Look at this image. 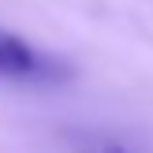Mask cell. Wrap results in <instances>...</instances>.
Instances as JSON below:
<instances>
[{
    "mask_svg": "<svg viewBox=\"0 0 153 153\" xmlns=\"http://www.w3.org/2000/svg\"><path fill=\"white\" fill-rule=\"evenodd\" d=\"M49 60L26 41L0 26V79H45Z\"/></svg>",
    "mask_w": 153,
    "mask_h": 153,
    "instance_id": "obj_1",
    "label": "cell"
},
{
    "mask_svg": "<svg viewBox=\"0 0 153 153\" xmlns=\"http://www.w3.org/2000/svg\"><path fill=\"white\" fill-rule=\"evenodd\" d=\"M94 153H127L123 146H101V149H94Z\"/></svg>",
    "mask_w": 153,
    "mask_h": 153,
    "instance_id": "obj_2",
    "label": "cell"
}]
</instances>
